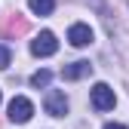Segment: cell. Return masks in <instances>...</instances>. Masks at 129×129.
<instances>
[{"label": "cell", "mask_w": 129, "mask_h": 129, "mask_svg": "<svg viewBox=\"0 0 129 129\" xmlns=\"http://www.w3.org/2000/svg\"><path fill=\"white\" fill-rule=\"evenodd\" d=\"M68 40H71V46L83 49V46H89V43H92V28H89V25H83V22H74V25H71V31H68Z\"/></svg>", "instance_id": "obj_5"}, {"label": "cell", "mask_w": 129, "mask_h": 129, "mask_svg": "<svg viewBox=\"0 0 129 129\" xmlns=\"http://www.w3.org/2000/svg\"><path fill=\"white\" fill-rule=\"evenodd\" d=\"M28 9L34 12V15H52L55 0H28Z\"/></svg>", "instance_id": "obj_7"}, {"label": "cell", "mask_w": 129, "mask_h": 129, "mask_svg": "<svg viewBox=\"0 0 129 129\" xmlns=\"http://www.w3.org/2000/svg\"><path fill=\"white\" fill-rule=\"evenodd\" d=\"M55 49H58V40H55L52 31H40V34L31 40V52L37 58H49V55H55Z\"/></svg>", "instance_id": "obj_2"}, {"label": "cell", "mask_w": 129, "mask_h": 129, "mask_svg": "<svg viewBox=\"0 0 129 129\" xmlns=\"http://www.w3.org/2000/svg\"><path fill=\"white\" fill-rule=\"evenodd\" d=\"M105 129H126L123 123H105Z\"/></svg>", "instance_id": "obj_11"}, {"label": "cell", "mask_w": 129, "mask_h": 129, "mask_svg": "<svg viewBox=\"0 0 129 129\" xmlns=\"http://www.w3.org/2000/svg\"><path fill=\"white\" fill-rule=\"evenodd\" d=\"M89 102H92V108H95V111H114L117 95H114V89H111L108 83H95V86H92V92H89Z\"/></svg>", "instance_id": "obj_1"}, {"label": "cell", "mask_w": 129, "mask_h": 129, "mask_svg": "<svg viewBox=\"0 0 129 129\" xmlns=\"http://www.w3.org/2000/svg\"><path fill=\"white\" fill-rule=\"evenodd\" d=\"M89 74H92V64L83 61V58H80V61H71V64H64V68H61V77H64V80H83V77H89Z\"/></svg>", "instance_id": "obj_6"}, {"label": "cell", "mask_w": 129, "mask_h": 129, "mask_svg": "<svg viewBox=\"0 0 129 129\" xmlns=\"http://www.w3.org/2000/svg\"><path fill=\"white\" fill-rule=\"evenodd\" d=\"M9 58H12L9 46H3V43H0V71H3V68H9Z\"/></svg>", "instance_id": "obj_9"}, {"label": "cell", "mask_w": 129, "mask_h": 129, "mask_svg": "<svg viewBox=\"0 0 129 129\" xmlns=\"http://www.w3.org/2000/svg\"><path fill=\"white\" fill-rule=\"evenodd\" d=\"M0 102H3V95H0Z\"/></svg>", "instance_id": "obj_12"}, {"label": "cell", "mask_w": 129, "mask_h": 129, "mask_svg": "<svg viewBox=\"0 0 129 129\" xmlns=\"http://www.w3.org/2000/svg\"><path fill=\"white\" fill-rule=\"evenodd\" d=\"M43 108H46L49 117H64L68 114V95H64L61 89H49L46 99H43Z\"/></svg>", "instance_id": "obj_4"}, {"label": "cell", "mask_w": 129, "mask_h": 129, "mask_svg": "<svg viewBox=\"0 0 129 129\" xmlns=\"http://www.w3.org/2000/svg\"><path fill=\"white\" fill-rule=\"evenodd\" d=\"M6 117H9L12 123H28L31 117H34V105H31V99L15 95V99L9 102V108H6Z\"/></svg>", "instance_id": "obj_3"}, {"label": "cell", "mask_w": 129, "mask_h": 129, "mask_svg": "<svg viewBox=\"0 0 129 129\" xmlns=\"http://www.w3.org/2000/svg\"><path fill=\"white\" fill-rule=\"evenodd\" d=\"M49 80H52V71L40 68V71L31 74V86H34V89H46V86H49Z\"/></svg>", "instance_id": "obj_8"}, {"label": "cell", "mask_w": 129, "mask_h": 129, "mask_svg": "<svg viewBox=\"0 0 129 129\" xmlns=\"http://www.w3.org/2000/svg\"><path fill=\"white\" fill-rule=\"evenodd\" d=\"M89 3H92V6H95V9H99V12H102V15H105V12H108V9H105V3H102V0H89Z\"/></svg>", "instance_id": "obj_10"}]
</instances>
